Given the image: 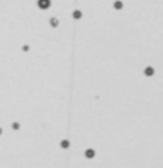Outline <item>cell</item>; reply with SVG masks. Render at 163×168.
<instances>
[{
    "instance_id": "cell-1",
    "label": "cell",
    "mask_w": 163,
    "mask_h": 168,
    "mask_svg": "<svg viewBox=\"0 0 163 168\" xmlns=\"http://www.w3.org/2000/svg\"><path fill=\"white\" fill-rule=\"evenodd\" d=\"M40 7H49V0H40Z\"/></svg>"
}]
</instances>
